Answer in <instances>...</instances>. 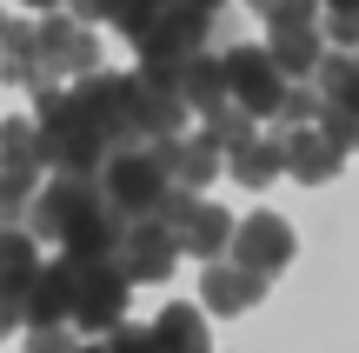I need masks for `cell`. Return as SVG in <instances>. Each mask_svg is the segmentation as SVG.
Segmentation results:
<instances>
[{
    "mask_svg": "<svg viewBox=\"0 0 359 353\" xmlns=\"http://www.w3.org/2000/svg\"><path fill=\"white\" fill-rule=\"evenodd\" d=\"M34 100H40V167H53V173H74V180H93V173L107 167V133H100V120L87 114V100L80 93H67V87H34Z\"/></svg>",
    "mask_w": 359,
    "mask_h": 353,
    "instance_id": "obj_1",
    "label": "cell"
},
{
    "mask_svg": "<svg viewBox=\"0 0 359 353\" xmlns=\"http://www.w3.org/2000/svg\"><path fill=\"white\" fill-rule=\"evenodd\" d=\"M93 187H100V207L120 213V220H154L160 194H167V167H160L154 147H120V154H107V167L93 173Z\"/></svg>",
    "mask_w": 359,
    "mask_h": 353,
    "instance_id": "obj_2",
    "label": "cell"
},
{
    "mask_svg": "<svg viewBox=\"0 0 359 353\" xmlns=\"http://www.w3.org/2000/svg\"><path fill=\"white\" fill-rule=\"evenodd\" d=\"M206 34H213V13L187 7V0H160L154 20L133 34V47H140V67H154V74H173L180 60L206 53Z\"/></svg>",
    "mask_w": 359,
    "mask_h": 353,
    "instance_id": "obj_3",
    "label": "cell"
},
{
    "mask_svg": "<svg viewBox=\"0 0 359 353\" xmlns=\"http://www.w3.org/2000/svg\"><path fill=\"white\" fill-rule=\"evenodd\" d=\"M219 74H226V100L240 107L246 120H273V107H280L286 87H293V80H280V67H273L253 40H240V47L219 53Z\"/></svg>",
    "mask_w": 359,
    "mask_h": 353,
    "instance_id": "obj_4",
    "label": "cell"
},
{
    "mask_svg": "<svg viewBox=\"0 0 359 353\" xmlns=\"http://www.w3.org/2000/svg\"><path fill=\"white\" fill-rule=\"evenodd\" d=\"M127 280H120L114 260H74V293H67V320L87 333H107L127 320Z\"/></svg>",
    "mask_w": 359,
    "mask_h": 353,
    "instance_id": "obj_5",
    "label": "cell"
},
{
    "mask_svg": "<svg viewBox=\"0 0 359 353\" xmlns=\"http://www.w3.org/2000/svg\"><path fill=\"white\" fill-rule=\"evenodd\" d=\"M100 207V187L93 180H74V173H53L47 187H34V200H27V220H20V234H34V240H67L87 213Z\"/></svg>",
    "mask_w": 359,
    "mask_h": 353,
    "instance_id": "obj_6",
    "label": "cell"
},
{
    "mask_svg": "<svg viewBox=\"0 0 359 353\" xmlns=\"http://www.w3.org/2000/svg\"><path fill=\"white\" fill-rule=\"evenodd\" d=\"M127 120H133V140H173L180 127H187V100L173 93V74H154V67H140V74H127Z\"/></svg>",
    "mask_w": 359,
    "mask_h": 353,
    "instance_id": "obj_7",
    "label": "cell"
},
{
    "mask_svg": "<svg viewBox=\"0 0 359 353\" xmlns=\"http://www.w3.org/2000/svg\"><path fill=\"white\" fill-rule=\"evenodd\" d=\"M34 60H40V74H47V80L93 74V67H100V34L80 27L74 13H47V20L34 27Z\"/></svg>",
    "mask_w": 359,
    "mask_h": 353,
    "instance_id": "obj_8",
    "label": "cell"
},
{
    "mask_svg": "<svg viewBox=\"0 0 359 353\" xmlns=\"http://www.w3.org/2000/svg\"><path fill=\"white\" fill-rule=\"evenodd\" d=\"M226 253H233V267H246V274L273 280L286 260H293V227H286L280 213H246V220H233Z\"/></svg>",
    "mask_w": 359,
    "mask_h": 353,
    "instance_id": "obj_9",
    "label": "cell"
},
{
    "mask_svg": "<svg viewBox=\"0 0 359 353\" xmlns=\"http://www.w3.org/2000/svg\"><path fill=\"white\" fill-rule=\"evenodd\" d=\"M173 260H180V247H173V234H167L160 220H127V227H120V240H114V267H120V280H127V287L167 280Z\"/></svg>",
    "mask_w": 359,
    "mask_h": 353,
    "instance_id": "obj_10",
    "label": "cell"
},
{
    "mask_svg": "<svg viewBox=\"0 0 359 353\" xmlns=\"http://www.w3.org/2000/svg\"><path fill=\"white\" fill-rule=\"evenodd\" d=\"M273 147H280V173H293L299 187H326L346 167V147H333L320 127H280Z\"/></svg>",
    "mask_w": 359,
    "mask_h": 353,
    "instance_id": "obj_11",
    "label": "cell"
},
{
    "mask_svg": "<svg viewBox=\"0 0 359 353\" xmlns=\"http://www.w3.org/2000/svg\"><path fill=\"white\" fill-rule=\"evenodd\" d=\"M67 293H74V260L60 253L53 267H34V280L13 300V320L20 327H67Z\"/></svg>",
    "mask_w": 359,
    "mask_h": 353,
    "instance_id": "obj_12",
    "label": "cell"
},
{
    "mask_svg": "<svg viewBox=\"0 0 359 353\" xmlns=\"http://www.w3.org/2000/svg\"><path fill=\"white\" fill-rule=\"evenodd\" d=\"M160 154V167H167V180L173 187H187V194H206V180L219 173V147L206 140V133H173V140H147Z\"/></svg>",
    "mask_w": 359,
    "mask_h": 353,
    "instance_id": "obj_13",
    "label": "cell"
},
{
    "mask_svg": "<svg viewBox=\"0 0 359 353\" xmlns=\"http://www.w3.org/2000/svg\"><path fill=\"white\" fill-rule=\"evenodd\" d=\"M226 234H233V213L213 207V200H193L173 220V247L193 253V260H226Z\"/></svg>",
    "mask_w": 359,
    "mask_h": 353,
    "instance_id": "obj_14",
    "label": "cell"
},
{
    "mask_svg": "<svg viewBox=\"0 0 359 353\" xmlns=\"http://www.w3.org/2000/svg\"><path fill=\"white\" fill-rule=\"evenodd\" d=\"M34 267H40L34 234H20V227H0V333L20 327V320H13V300H20V287L34 280Z\"/></svg>",
    "mask_w": 359,
    "mask_h": 353,
    "instance_id": "obj_15",
    "label": "cell"
},
{
    "mask_svg": "<svg viewBox=\"0 0 359 353\" xmlns=\"http://www.w3.org/2000/svg\"><path fill=\"white\" fill-rule=\"evenodd\" d=\"M200 300L213 307V314H246V307L266 300V280L246 274V267H233V260H206V274H200Z\"/></svg>",
    "mask_w": 359,
    "mask_h": 353,
    "instance_id": "obj_16",
    "label": "cell"
},
{
    "mask_svg": "<svg viewBox=\"0 0 359 353\" xmlns=\"http://www.w3.org/2000/svg\"><path fill=\"white\" fill-rule=\"evenodd\" d=\"M259 53H266V60L280 67V80H306L313 67H320V53H326V40H320V20H313V27H266Z\"/></svg>",
    "mask_w": 359,
    "mask_h": 353,
    "instance_id": "obj_17",
    "label": "cell"
},
{
    "mask_svg": "<svg viewBox=\"0 0 359 353\" xmlns=\"http://www.w3.org/2000/svg\"><path fill=\"white\" fill-rule=\"evenodd\" d=\"M0 180L40 187V133H34V120H0Z\"/></svg>",
    "mask_w": 359,
    "mask_h": 353,
    "instance_id": "obj_18",
    "label": "cell"
},
{
    "mask_svg": "<svg viewBox=\"0 0 359 353\" xmlns=\"http://www.w3.org/2000/svg\"><path fill=\"white\" fill-rule=\"evenodd\" d=\"M173 93L187 100V114L200 107V114H213L219 100H226V74H219V53H193V60L173 67Z\"/></svg>",
    "mask_w": 359,
    "mask_h": 353,
    "instance_id": "obj_19",
    "label": "cell"
},
{
    "mask_svg": "<svg viewBox=\"0 0 359 353\" xmlns=\"http://www.w3.org/2000/svg\"><path fill=\"white\" fill-rule=\"evenodd\" d=\"M219 167H226L240 187H253V194H259V187L280 180V147H273V133H253V140L226 147V154H219Z\"/></svg>",
    "mask_w": 359,
    "mask_h": 353,
    "instance_id": "obj_20",
    "label": "cell"
},
{
    "mask_svg": "<svg viewBox=\"0 0 359 353\" xmlns=\"http://www.w3.org/2000/svg\"><path fill=\"white\" fill-rule=\"evenodd\" d=\"M147 333H154L160 353H213V347H206V314H200V307H187V300L160 307V320Z\"/></svg>",
    "mask_w": 359,
    "mask_h": 353,
    "instance_id": "obj_21",
    "label": "cell"
},
{
    "mask_svg": "<svg viewBox=\"0 0 359 353\" xmlns=\"http://www.w3.org/2000/svg\"><path fill=\"white\" fill-rule=\"evenodd\" d=\"M120 227H127V220H120V213L93 207L87 220H80L74 234L60 240V253H67V260H114V240H120Z\"/></svg>",
    "mask_w": 359,
    "mask_h": 353,
    "instance_id": "obj_22",
    "label": "cell"
},
{
    "mask_svg": "<svg viewBox=\"0 0 359 353\" xmlns=\"http://www.w3.org/2000/svg\"><path fill=\"white\" fill-rule=\"evenodd\" d=\"M313 100L320 107H359V67L353 53H320V67H313Z\"/></svg>",
    "mask_w": 359,
    "mask_h": 353,
    "instance_id": "obj_23",
    "label": "cell"
},
{
    "mask_svg": "<svg viewBox=\"0 0 359 353\" xmlns=\"http://www.w3.org/2000/svg\"><path fill=\"white\" fill-rule=\"evenodd\" d=\"M200 133H206V140L219 147V154H226V147L253 140V133H259V120H246V114H240V107H233V100H219L213 114H206V127H200Z\"/></svg>",
    "mask_w": 359,
    "mask_h": 353,
    "instance_id": "obj_24",
    "label": "cell"
},
{
    "mask_svg": "<svg viewBox=\"0 0 359 353\" xmlns=\"http://www.w3.org/2000/svg\"><path fill=\"white\" fill-rule=\"evenodd\" d=\"M259 20H266V27H313V20H320V0H266Z\"/></svg>",
    "mask_w": 359,
    "mask_h": 353,
    "instance_id": "obj_25",
    "label": "cell"
},
{
    "mask_svg": "<svg viewBox=\"0 0 359 353\" xmlns=\"http://www.w3.org/2000/svg\"><path fill=\"white\" fill-rule=\"evenodd\" d=\"M273 120H280V127H313V120H320V100H313V87H286V100L273 107Z\"/></svg>",
    "mask_w": 359,
    "mask_h": 353,
    "instance_id": "obj_26",
    "label": "cell"
},
{
    "mask_svg": "<svg viewBox=\"0 0 359 353\" xmlns=\"http://www.w3.org/2000/svg\"><path fill=\"white\" fill-rule=\"evenodd\" d=\"M100 347H107V353H160L154 333H147V327H127V320H120V327H107Z\"/></svg>",
    "mask_w": 359,
    "mask_h": 353,
    "instance_id": "obj_27",
    "label": "cell"
},
{
    "mask_svg": "<svg viewBox=\"0 0 359 353\" xmlns=\"http://www.w3.org/2000/svg\"><path fill=\"white\" fill-rule=\"evenodd\" d=\"M80 340L67 327H27V353H74Z\"/></svg>",
    "mask_w": 359,
    "mask_h": 353,
    "instance_id": "obj_28",
    "label": "cell"
},
{
    "mask_svg": "<svg viewBox=\"0 0 359 353\" xmlns=\"http://www.w3.org/2000/svg\"><path fill=\"white\" fill-rule=\"evenodd\" d=\"M27 200H34V187L0 180V227H20V220H27Z\"/></svg>",
    "mask_w": 359,
    "mask_h": 353,
    "instance_id": "obj_29",
    "label": "cell"
},
{
    "mask_svg": "<svg viewBox=\"0 0 359 353\" xmlns=\"http://www.w3.org/2000/svg\"><path fill=\"white\" fill-rule=\"evenodd\" d=\"M326 40H333V53H346L359 40V13H326Z\"/></svg>",
    "mask_w": 359,
    "mask_h": 353,
    "instance_id": "obj_30",
    "label": "cell"
},
{
    "mask_svg": "<svg viewBox=\"0 0 359 353\" xmlns=\"http://www.w3.org/2000/svg\"><path fill=\"white\" fill-rule=\"evenodd\" d=\"M60 7H67V13H74V20H80V27H100V20H107V13H114V0H60Z\"/></svg>",
    "mask_w": 359,
    "mask_h": 353,
    "instance_id": "obj_31",
    "label": "cell"
},
{
    "mask_svg": "<svg viewBox=\"0 0 359 353\" xmlns=\"http://www.w3.org/2000/svg\"><path fill=\"white\" fill-rule=\"evenodd\" d=\"M320 13H359V0H320Z\"/></svg>",
    "mask_w": 359,
    "mask_h": 353,
    "instance_id": "obj_32",
    "label": "cell"
},
{
    "mask_svg": "<svg viewBox=\"0 0 359 353\" xmlns=\"http://www.w3.org/2000/svg\"><path fill=\"white\" fill-rule=\"evenodd\" d=\"M187 7H200V13H219V7H226V0H187Z\"/></svg>",
    "mask_w": 359,
    "mask_h": 353,
    "instance_id": "obj_33",
    "label": "cell"
},
{
    "mask_svg": "<svg viewBox=\"0 0 359 353\" xmlns=\"http://www.w3.org/2000/svg\"><path fill=\"white\" fill-rule=\"evenodd\" d=\"M27 7H40V13H53V7H60V0H27Z\"/></svg>",
    "mask_w": 359,
    "mask_h": 353,
    "instance_id": "obj_34",
    "label": "cell"
},
{
    "mask_svg": "<svg viewBox=\"0 0 359 353\" xmlns=\"http://www.w3.org/2000/svg\"><path fill=\"white\" fill-rule=\"evenodd\" d=\"M74 353H107V347H74Z\"/></svg>",
    "mask_w": 359,
    "mask_h": 353,
    "instance_id": "obj_35",
    "label": "cell"
},
{
    "mask_svg": "<svg viewBox=\"0 0 359 353\" xmlns=\"http://www.w3.org/2000/svg\"><path fill=\"white\" fill-rule=\"evenodd\" d=\"M246 7H253V13H259V7H266V0H246Z\"/></svg>",
    "mask_w": 359,
    "mask_h": 353,
    "instance_id": "obj_36",
    "label": "cell"
}]
</instances>
